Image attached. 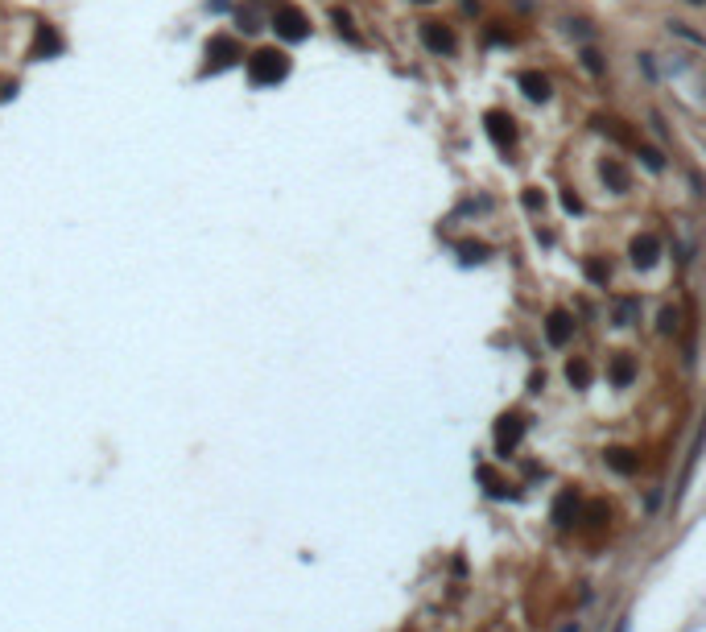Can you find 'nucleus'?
<instances>
[{
	"label": "nucleus",
	"mask_w": 706,
	"mask_h": 632,
	"mask_svg": "<svg viewBox=\"0 0 706 632\" xmlns=\"http://www.w3.org/2000/svg\"><path fill=\"white\" fill-rule=\"evenodd\" d=\"M516 83H520V91H525L529 99H550V79H545V74L520 71V74H516Z\"/></svg>",
	"instance_id": "13"
},
{
	"label": "nucleus",
	"mask_w": 706,
	"mask_h": 632,
	"mask_svg": "<svg viewBox=\"0 0 706 632\" xmlns=\"http://www.w3.org/2000/svg\"><path fill=\"white\" fill-rule=\"evenodd\" d=\"M54 50H62V42L54 38V29H50V25H42V29H38V46H33V58H46V54H54Z\"/></svg>",
	"instance_id": "17"
},
{
	"label": "nucleus",
	"mask_w": 706,
	"mask_h": 632,
	"mask_svg": "<svg viewBox=\"0 0 706 632\" xmlns=\"http://www.w3.org/2000/svg\"><path fill=\"white\" fill-rule=\"evenodd\" d=\"M484 128H487V137H491V145L496 149H512L516 145V120H512L508 112H487Z\"/></svg>",
	"instance_id": "4"
},
{
	"label": "nucleus",
	"mask_w": 706,
	"mask_h": 632,
	"mask_svg": "<svg viewBox=\"0 0 706 632\" xmlns=\"http://www.w3.org/2000/svg\"><path fill=\"white\" fill-rule=\"evenodd\" d=\"M579 517H583V500H579V492H570V487H566V492H558V500H554V509H550V521L566 529V525H574Z\"/></svg>",
	"instance_id": "5"
},
{
	"label": "nucleus",
	"mask_w": 706,
	"mask_h": 632,
	"mask_svg": "<svg viewBox=\"0 0 706 632\" xmlns=\"http://www.w3.org/2000/svg\"><path fill=\"white\" fill-rule=\"evenodd\" d=\"M586 277H591L595 286H608V277H611V273H608L603 265H599V261H586Z\"/></svg>",
	"instance_id": "19"
},
{
	"label": "nucleus",
	"mask_w": 706,
	"mask_h": 632,
	"mask_svg": "<svg viewBox=\"0 0 706 632\" xmlns=\"http://www.w3.org/2000/svg\"><path fill=\"white\" fill-rule=\"evenodd\" d=\"M583 67H586V71H591V74H603V58H599V54H595V50L586 46V50H583Z\"/></svg>",
	"instance_id": "21"
},
{
	"label": "nucleus",
	"mask_w": 706,
	"mask_h": 632,
	"mask_svg": "<svg viewBox=\"0 0 706 632\" xmlns=\"http://www.w3.org/2000/svg\"><path fill=\"white\" fill-rule=\"evenodd\" d=\"M459 252H463V261L471 265V261H484L487 256V248L484 244H459Z\"/></svg>",
	"instance_id": "20"
},
{
	"label": "nucleus",
	"mask_w": 706,
	"mask_h": 632,
	"mask_svg": "<svg viewBox=\"0 0 706 632\" xmlns=\"http://www.w3.org/2000/svg\"><path fill=\"white\" fill-rule=\"evenodd\" d=\"M545 339H550V347H566L574 339V318L566 310H550L545 315Z\"/></svg>",
	"instance_id": "6"
},
{
	"label": "nucleus",
	"mask_w": 706,
	"mask_h": 632,
	"mask_svg": "<svg viewBox=\"0 0 706 632\" xmlns=\"http://www.w3.org/2000/svg\"><path fill=\"white\" fill-rule=\"evenodd\" d=\"M273 29H277L285 42H302V38L310 33V21H306V13H302V9H290V4H285V9H277V13H273Z\"/></svg>",
	"instance_id": "2"
},
{
	"label": "nucleus",
	"mask_w": 706,
	"mask_h": 632,
	"mask_svg": "<svg viewBox=\"0 0 706 632\" xmlns=\"http://www.w3.org/2000/svg\"><path fill=\"white\" fill-rule=\"evenodd\" d=\"M583 521H586V525H603V521H608V504H603V500H595V504H586Z\"/></svg>",
	"instance_id": "18"
},
{
	"label": "nucleus",
	"mask_w": 706,
	"mask_h": 632,
	"mask_svg": "<svg viewBox=\"0 0 706 632\" xmlns=\"http://www.w3.org/2000/svg\"><path fill=\"white\" fill-rule=\"evenodd\" d=\"M595 128H599V132H608L611 141H620V145H632V132H628V128H624L620 120H608V116H595Z\"/></svg>",
	"instance_id": "15"
},
{
	"label": "nucleus",
	"mask_w": 706,
	"mask_h": 632,
	"mask_svg": "<svg viewBox=\"0 0 706 632\" xmlns=\"http://www.w3.org/2000/svg\"><path fill=\"white\" fill-rule=\"evenodd\" d=\"M669 331H678V315H673V310H661V335H669Z\"/></svg>",
	"instance_id": "25"
},
{
	"label": "nucleus",
	"mask_w": 706,
	"mask_h": 632,
	"mask_svg": "<svg viewBox=\"0 0 706 632\" xmlns=\"http://www.w3.org/2000/svg\"><path fill=\"white\" fill-rule=\"evenodd\" d=\"M541 389H545V372H533L529 376V393H541Z\"/></svg>",
	"instance_id": "27"
},
{
	"label": "nucleus",
	"mask_w": 706,
	"mask_h": 632,
	"mask_svg": "<svg viewBox=\"0 0 706 632\" xmlns=\"http://www.w3.org/2000/svg\"><path fill=\"white\" fill-rule=\"evenodd\" d=\"M608 380L615 385V389H628L636 380V364H632V356H611V364H608Z\"/></svg>",
	"instance_id": "12"
},
{
	"label": "nucleus",
	"mask_w": 706,
	"mask_h": 632,
	"mask_svg": "<svg viewBox=\"0 0 706 632\" xmlns=\"http://www.w3.org/2000/svg\"><path fill=\"white\" fill-rule=\"evenodd\" d=\"M591 376H595V372H591V360H583V356H574V360L566 364V380H570L574 389H586Z\"/></svg>",
	"instance_id": "14"
},
{
	"label": "nucleus",
	"mask_w": 706,
	"mask_h": 632,
	"mask_svg": "<svg viewBox=\"0 0 706 632\" xmlns=\"http://www.w3.org/2000/svg\"><path fill=\"white\" fill-rule=\"evenodd\" d=\"M562 632H579V624H566V628H562Z\"/></svg>",
	"instance_id": "29"
},
{
	"label": "nucleus",
	"mask_w": 706,
	"mask_h": 632,
	"mask_svg": "<svg viewBox=\"0 0 706 632\" xmlns=\"http://www.w3.org/2000/svg\"><path fill=\"white\" fill-rule=\"evenodd\" d=\"M421 42H426L430 54H450V50H455V33L442 21H426L421 25Z\"/></svg>",
	"instance_id": "8"
},
{
	"label": "nucleus",
	"mask_w": 706,
	"mask_h": 632,
	"mask_svg": "<svg viewBox=\"0 0 706 632\" xmlns=\"http://www.w3.org/2000/svg\"><path fill=\"white\" fill-rule=\"evenodd\" d=\"M603 463H608L615 475H636V471H640V455H636V451H624V446H611L608 455H603Z\"/></svg>",
	"instance_id": "11"
},
{
	"label": "nucleus",
	"mask_w": 706,
	"mask_h": 632,
	"mask_svg": "<svg viewBox=\"0 0 706 632\" xmlns=\"http://www.w3.org/2000/svg\"><path fill=\"white\" fill-rule=\"evenodd\" d=\"M657 256H661V240L653 236V232H644V236H636L632 240V265L636 269H653L657 265Z\"/></svg>",
	"instance_id": "9"
},
{
	"label": "nucleus",
	"mask_w": 706,
	"mask_h": 632,
	"mask_svg": "<svg viewBox=\"0 0 706 632\" xmlns=\"http://www.w3.org/2000/svg\"><path fill=\"white\" fill-rule=\"evenodd\" d=\"M525 438V417L520 414H504L496 422V455H512Z\"/></svg>",
	"instance_id": "3"
},
{
	"label": "nucleus",
	"mask_w": 706,
	"mask_h": 632,
	"mask_svg": "<svg viewBox=\"0 0 706 632\" xmlns=\"http://www.w3.org/2000/svg\"><path fill=\"white\" fill-rule=\"evenodd\" d=\"M475 480L484 484V492L491 496V500H508V496H516V492L500 480V471H496V467H487V463H479V467H475Z\"/></svg>",
	"instance_id": "10"
},
{
	"label": "nucleus",
	"mask_w": 706,
	"mask_h": 632,
	"mask_svg": "<svg viewBox=\"0 0 706 632\" xmlns=\"http://www.w3.org/2000/svg\"><path fill=\"white\" fill-rule=\"evenodd\" d=\"M525 207H529V211H541V207H545V198L537 195V191H525Z\"/></svg>",
	"instance_id": "26"
},
{
	"label": "nucleus",
	"mask_w": 706,
	"mask_h": 632,
	"mask_svg": "<svg viewBox=\"0 0 706 632\" xmlns=\"http://www.w3.org/2000/svg\"><path fill=\"white\" fill-rule=\"evenodd\" d=\"M207 58H211V62H207V71H223V67H232V62L240 58V50H236V42H232V38H223V33H220V38H211V42H207Z\"/></svg>",
	"instance_id": "7"
},
{
	"label": "nucleus",
	"mask_w": 706,
	"mask_h": 632,
	"mask_svg": "<svg viewBox=\"0 0 706 632\" xmlns=\"http://www.w3.org/2000/svg\"><path fill=\"white\" fill-rule=\"evenodd\" d=\"M285 74H290V58L281 50H256V54H248V79L256 87H273Z\"/></svg>",
	"instance_id": "1"
},
{
	"label": "nucleus",
	"mask_w": 706,
	"mask_h": 632,
	"mask_svg": "<svg viewBox=\"0 0 706 632\" xmlns=\"http://www.w3.org/2000/svg\"><path fill=\"white\" fill-rule=\"evenodd\" d=\"M640 157H644V166H649L653 174H657V170H665V157H661L657 149H640Z\"/></svg>",
	"instance_id": "22"
},
{
	"label": "nucleus",
	"mask_w": 706,
	"mask_h": 632,
	"mask_svg": "<svg viewBox=\"0 0 706 632\" xmlns=\"http://www.w3.org/2000/svg\"><path fill=\"white\" fill-rule=\"evenodd\" d=\"M603 178L611 182V191H628V170H624V162L608 157V162H603Z\"/></svg>",
	"instance_id": "16"
},
{
	"label": "nucleus",
	"mask_w": 706,
	"mask_h": 632,
	"mask_svg": "<svg viewBox=\"0 0 706 632\" xmlns=\"http://www.w3.org/2000/svg\"><path fill=\"white\" fill-rule=\"evenodd\" d=\"M562 207H566L570 215H579V211H583V198H579V195H570V191H566V195H562Z\"/></svg>",
	"instance_id": "24"
},
{
	"label": "nucleus",
	"mask_w": 706,
	"mask_h": 632,
	"mask_svg": "<svg viewBox=\"0 0 706 632\" xmlns=\"http://www.w3.org/2000/svg\"><path fill=\"white\" fill-rule=\"evenodd\" d=\"M694 4H702V0H694Z\"/></svg>",
	"instance_id": "30"
},
{
	"label": "nucleus",
	"mask_w": 706,
	"mask_h": 632,
	"mask_svg": "<svg viewBox=\"0 0 706 632\" xmlns=\"http://www.w3.org/2000/svg\"><path fill=\"white\" fill-rule=\"evenodd\" d=\"M615 632H628V616H624V620H620V624H615Z\"/></svg>",
	"instance_id": "28"
},
{
	"label": "nucleus",
	"mask_w": 706,
	"mask_h": 632,
	"mask_svg": "<svg viewBox=\"0 0 706 632\" xmlns=\"http://www.w3.org/2000/svg\"><path fill=\"white\" fill-rule=\"evenodd\" d=\"M632 310H636V302H620V306H615V322H620V327H628Z\"/></svg>",
	"instance_id": "23"
}]
</instances>
